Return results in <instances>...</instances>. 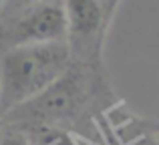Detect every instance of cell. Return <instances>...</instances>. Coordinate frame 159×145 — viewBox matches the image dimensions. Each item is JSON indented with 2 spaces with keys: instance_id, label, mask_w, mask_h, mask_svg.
Here are the masks:
<instances>
[{
  "instance_id": "cell-6",
  "label": "cell",
  "mask_w": 159,
  "mask_h": 145,
  "mask_svg": "<svg viewBox=\"0 0 159 145\" xmlns=\"http://www.w3.org/2000/svg\"><path fill=\"white\" fill-rule=\"evenodd\" d=\"M4 6H6V0H0V12L4 10Z\"/></svg>"
},
{
  "instance_id": "cell-7",
  "label": "cell",
  "mask_w": 159,
  "mask_h": 145,
  "mask_svg": "<svg viewBox=\"0 0 159 145\" xmlns=\"http://www.w3.org/2000/svg\"><path fill=\"white\" fill-rule=\"evenodd\" d=\"M101 2H103V0H101Z\"/></svg>"
},
{
  "instance_id": "cell-4",
  "label": "cell",
  "mask_w": 159,
  "mask_h": 145,
  "mask_svg": "<svg viewBox=\"0 0 159 145\" xmlns=\"http://www.w3.org/2000/svg\"><path fill=\"white\" fill-rule=\"evenodd\" d=\"M36 0H6V4L12 8V10H18V8H26L30 4H34Z\"/></svg>"
},
{
  "instance_id": "cell-5",
  "label": "cell",
  "mask_w": 159,
  "mask_h": 145,
  "mask_svg": "<svg viewBox=\"0 0 159 145\" xmlns=\"http://www.w3.org/2000/svg\"><path fill=\"white\" fill-rule=\"evenodd\" d=\"M149 133H151L153 145H159V121H157V123H151V127H149Z\"/></svg>"
},
{
  "instance_id": "cell-2",
  "label": "cell",
  "mask_w": 159,
  "mask_h": 145,
  "mask_svg": "<svg viewBox=\"0 0 159 145\" xmlns=\"http://www.w3.org/2000/svg\"><path fill=\"white\" fill-rule=\"evenodd\" d=\"M69 34L65 8L58 4H44L30 10L12 32L14 47L20 44H48L65 43Z\"/></svg>"
},
{
  "instance_id": "cell-3",
  "label": "cell",
  "mask_w": 159,
  "mask_h": 145,
  "mask_svg": "<svg viewBox=\"0 0 159 145\" xmlns=\"http://www.w3.org/2000/svg\"><path fill=\"white\" fill-rule=\"evenodd\" d=\"M62 8L69 34L77 39H93L105 24V6L101 0H65Z\"/></svg>"
},
{
  "instance_id": "cell-1",
  "label": "cell",
  "mask_w": 159,
  "mask_h": 145,
  "mask_svg": "<svg viewBox=\"0 0 159 145\" xmlns=\"http://www.w3.org/2000/svg\"><path fill=\"white\" fill-rule=\"evenodd\" d=\"M69 63L66 43L12 47L0 61V109L34 101L66 73Z\"/></svg>"
}]
</instances>
